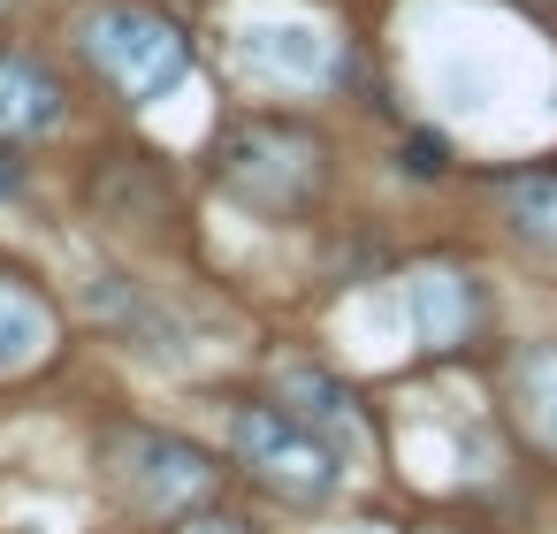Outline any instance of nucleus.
I'll return each instance as SVG.
<instances>
[{
	"label": "nucleus",
	"instance_id": "obj_9",
	"mask_svg": "<svg viewBox=\"0 0 557 534\" xmlns=\"http://www.w3.org/2000/svg\"><path fill=\"white\" fill-rule=\"evenodd\" d=\"M405 298H412V328H420L428 344H458L466 321H473V290H466V275H450V268H420V275L405 283Z\"/></svg>",
	"mask_w": 557,
	"mask_h": 534
},
{
	"label": "nucleus",
	"instance_id": "obj_12",
	"mask_svg": "<svg viewBox=\"0 0 557 534\" xmlns=\"http://www.w3.org/2000/svg\"><path fill=\"white\" fill-rule=\"evenodd\" d=\"M16 184H24V169H16V153H9V146H0V191H16Z\"/></svg>",
	"mask_w": 557,
	"mask_h": 534
},
{
	"label": "nucleus",
	"instance_id": "obj_14",
	"mask_svg": "<svg viewBox=\"0 0 557 534\" xmlns=\"http://www.w3.org/2000/svg\"><path fill=\"white\" fill-rule=\"evenodd\" d=\"M9 9H16V0H0V16H9Z\"/></svg>",
	"mask_w": 557,
	"mask_h": 534
},
{
	"label": "nucleus",
	"instance_id": "obj_8",
	"mask_svg": "<svg viewBox=\"0 0 557 534\" xmlns=\"http://www.w3.org/2000/svg\"><path fill=\"white\" fill-rule=\"evenodd\" d=\"M496 214H504V229H511L534 260H557V176H549V169L496 176Z\"/></svg>",
	"mask_w": 557,
	"mask_h": 534
},
{
	"label": "nucleus",
	"instance_id": "obj_1",
	"mask_svg": "<svg viewBox=\"0 0 557 534\" xmlns=\"http://www.w3.org/2000/svg\"><path fill=\"white\" fill-rule=\"evenodd\" d=\"M70 39H77V54H85L131 108H153V100H169V92L191 77V39H184V24H169L161 9H146V0H92V9L70 16Z\"/></svg>",
	"mask_w": 557,
	"mask_h": 534
},
{
	"label": "nucleus",
	"instance_id": "obj_6",
	"mask_svg": "<svg viewBox=\"0 0 557 534\" xmlns=\"http://www.w3.org/2000/svg\"><path fill=\"white\" fill-rule=\"evenodd\" d=\"M54 123H62V85H54V70L0 47V146L47 138Z\"/></svg>",
	"mask_w": 557,
	"mask_h": 534
},
{
	"label": "nucleus",
	"instance_id": "obj_7",
	"mask_svg": "<svg viewBox=\"0 0 557 534\" xmlns=\"http://www.w3.org/2000/svg\"><path fill=\"white\" fill-rule=\"evenodd\" d=\"M283 397H290V412L306 420V427H321L336 450H359L367 443V420H359V405H351V389L336 382V374H321V367H306V359H283Z\"/></svg>",
	"mask_w": 557,
	"mask_h": 534
},
{
	"label": "nucleus",
	"instance_id": "obj_11",
	"mask_svg": "<svg viewBox=\"0 0 557 534\" xmlns=\"http://www.w3.org/2000/svg\"><path fill=\"white\" fill-rule=\"evenodd\" d=\"M511 397H519V412H527L534 443H549V450H557V344L519 351V367H511Z\"/></svg>",
	"mask_w": 557,
	"mask_h": 534
},
{
	"label": "nucleus",
	"instance_id": "obj_5",
	"mask_svg": "<svg viewBox=\"0 0 557 534\" xmlns=\"http://www.w3.org/2000/svg\"><path fill=\"white\" fill-rule=\"evenodd\" d=\"M230 62L252 77V85H283V92H306V85H321L329 70H336V39L313 24V16H252V24H237V39H230Z\"/></svg>",
	"mask_w": 557,
	"mask_h": 534
},
{
	"label": "nucleus",
	"instance_id": "obj_10",
	"mask_svg": "<svg viewBox=\"0 0 557 534\" xmlns=\"http://www.w3.org/2000/svg\"><path fill=\"white\" fill-rule=\"evenodd\" d=\"M47 344H54V313H47V306H39L24 283H9V275H0V374L32 367Z\"/></svg>",
	"mask_w": 557,
	"mask_h": 534
},
{
	"label": "nucleus",
	"instance_id": "obj_3",
	"mask_svg": "<svg viewBox=\"0 0 557 534\" xmlns=\"http://www.w3.org/2000/svg\"><path fill=\"white\" fill-rule=\"evenodd\" d=\"M230 450L260 488H275L290 504H329L336 481H344V450L321 427H306L290 405H237L230 412Z\"/></svg>",
	"mask_w": 557,
	"mask_h": 534
},
{
	"label": "nucleus",
	"instance_id": "obj_13",
	"mask_svg": "<svg viewBox=\"0 0 557 534\" xmlns=\"http://www.w3.org/2000/svg\"><path fill=\"white\" fill-rule=\"evenodd\" d=\"M184 534H245L237 519H199V526H184Z\"/></svg>",
	"mask_w": 557,
	"mask_h": 534
},
{
	"label": "nucleus",
	"instance_id": "obj_2",
	"mask_svg": "<svg viewBox=\"0 0 557 534\" xmlns=\"http://www.w3.org/2000/svg\"><path fill=\"white\" fill-rule=\"evenodd\" d=\"M214 169H222V184H230L237 207L290 222V214H306V207L321 199V184H329V146H321L306 123H290V115H245V123H230V138L214 146Z\"/></svg>",
	"mask_w": 557,
	"mask_h": 534
},
{
	"label": "nucleus",
	"instance_id": "obj_4",
	"mask_svg": "<svg viewBox=\"0 0 557 534\" xmlns=\"http://www.w3.org/2000/svg\"><path fill=\"white\" fill-rule=\"evenodd\" d=\"M108 481L138 511H191L199 496H214V458L169 427H115L108 435Z\"/></svg>",
	"mask_w": 557,
	"mask_h": 534
}]
</instances>
